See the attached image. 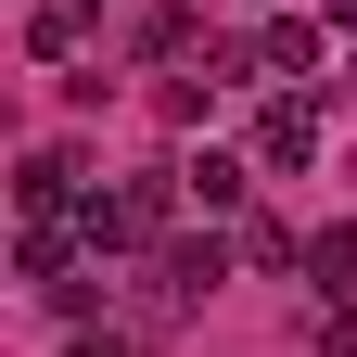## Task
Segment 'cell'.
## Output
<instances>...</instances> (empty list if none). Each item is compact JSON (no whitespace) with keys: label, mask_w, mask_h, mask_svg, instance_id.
Masks as SVG:
<instances>
[{"label":"cell","mask_w":357,"mask_h":357,"mask_svg":"<svg viewBox=\"0 0 357 357\" xmlns=\"http://www.w3.org/2000/svg\"><path fill=\"white\" fill-rule=\"evenodd\" d=\"M178 178H192V204H204V217H243V192H255V166H243V153H192Z\"/></svg>","instance_id":"obj_6"},{"label":"cell","mask_w":357,"mask_h":357,"mask_svg":"<svg viewBox=\"0 0 357 357\" xmlns=\"http://www.w3.org/2000/svg\"><path fill=\"white\" fill-rule=\"evenodd\" d=\"M26 38H38V64H77V52H89V0H38Z\"/></svg>","instance_id":"obj_7"},{"label":"cell","mask_w":357,"mask_h":357,"mask_svg":"<svg viewBox=\"0 0 357 357\" xmlns=\"http://www.w3.org/2000/svg\"><path fill=\"white\" fill-rule=\"evenodd\" d=\"M64 255H77L64 217H26V230H13V268H26V281H64Z\"/></svg>","instance_id":"obj_9"},{"label":"cell","mask_w":357,"mask_h":357,"mask_svg":"<svg viewBox=\"0 0 357 357\" xmlns=\"http://www.w3.org/2000/svg\"><path fill=\"white\" fill-rule=\"evenodd\" d=\"M243 52H255V89H268V77H294V89H306V77H319V52H332V13H268Z\"/></svg>","instance_id":"obj_2"},{"label":"cell","mask_w":357,"mask_h":357,"mask_svg":"<svg viewBox=\"0 0 357 357\" xmlns=\"http://www.w3.org/2000/svg\"><path fill=\"white\" fill-rule=\"evenodd\" d=\"M306 357H357V319H344V306H319V319H306Z\"/></svg>","instance_id":"obj_12"},{"label":"cell","mask_w":357,"mask_h":357,"mask_svg":"<svg viewBox=\"0 0 357 357\" xmlns=\"http://www.w3.org/2000/svg\"><path fill=\"white\" fill-rule=\"evenodd\" d=\"M141 52H153V64H192V52H217V38L178 13V0H153V13H141Z\"/></svg>","instance_id":"obj_8"},{"label":"cell","mask_w":357,"mask_h":357,"mask_svg":"<svg viewBox=\"0 0 357 357\" xmlns=\"http://www.w3.org/2000/svg\"><path fill=\"white\" fill-rule=\"evenodd\" d=\"M204 102H217V77H166V89H153V115H166V128H204Z\"/></svg>","instance_id":"obj_11"},{"label":"cell","mask_w":357,"mask_h":357,"mask_svg":"<svg viewBox=\"0 0 357 357\" xmlns=\"http://www.w3.org/2000/svg\"><path fill=\"white\" fill-rule=\"evenodd\" d=\"M77 357H153V332H115V319H89V332H77Z\"/></svg>","instance_id":"obj_13"},{"label":"cell","mask_w":357,"mask_h":357,"mask_svg":"<svg viewBox=\"0 0 357 357\" xmlns=\"http://www.w3.org/2000/svg\"><path fill=\"white\" fill-rule=\"evenodd\" d=\"M319 13H332V26H357V0H319Z\"/></svg>","instance_id":"obj_14"},{"label":"cell","mask_w":357,"mask_h":357,"mask_svg":"<svg viewBox=\"0 0 357 357\" xmlns=\"http://www.w3.org/2000/svg\"><path fill=\"white\" fill-rule=\"evenodd\" d=\"M178 204H192V178H178V166H141V178H115V192L77 204V243L89 255H153V243H178Z\"/></svg>","instance_id":"obj_1"},{"label":"cell","mask_w":357,"mask_h":357,"mask_svg":"<svg viewBox=\"0 0 357 357\" xmlns=\"http://www.w3.org/2000/svg\"><path fill=\"white\" fill-rule=\"evenodd\" d=\"M230 255H243V268H255V281H281V268H306V243H294V230H281V217H255V204H243V217H230Z\"/></svg>","instance_id":"obj_5"},{"label":"cell","mask_w":357,"mask_h":357,"mask_svg":"<svg viewBox=\"0 0 357 357\" xmlns=\"http://www.w3.org/2000/svg\"><path fill=\"white\" fill-rule=\"evenodd\" d=\"M306 268H319V294L357 281V230H344V217H332V230H306Z\"/></svg>","instance_id":"obj_10"},{"label":"cell","mask_w":357,"mask_h":357,"mask_svg":"<svg viewBox=\"0 0 357 357\" xmlns=\"http://www.w3.org/2000/svg\"><path fill=\"white\" fill-rule=\"evenodd\" d=\"M13 204H26V217H64V204H89V192H77V153H64V141H38V153L13 166Z\"/></svg>","instance_id":"obj_4"},{"label":"cell","mask_w":357,"mask_h":357,"mask_svg":"<svg viewBox=\"0 0 357 357\" xmlns=\"http://www.w3.org/2000/svg\"><path fill=\"white\" fill-rule=\"evenodd\" d=\"M319 153V102H306V89H281V102L255 115V166H306Z\"/></svg>","instance_id":"obj_3"}]
</instances>
